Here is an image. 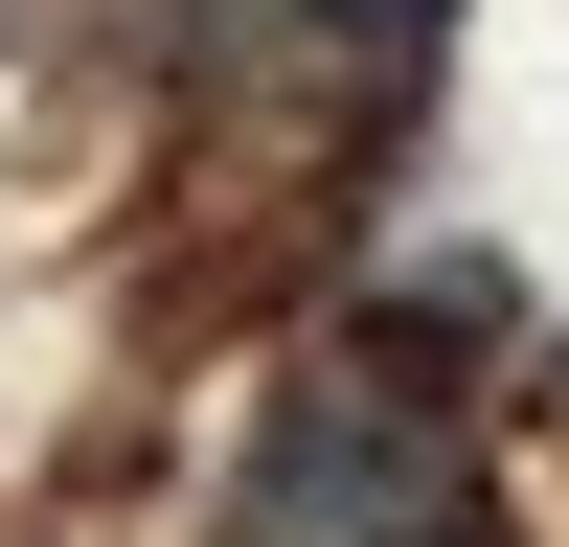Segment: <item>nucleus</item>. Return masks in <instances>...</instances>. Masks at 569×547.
Instances as JSON below:
<instances>
[{
	"mask_svg": "<svg viewBox=\"0 0 569 547\" xmlns=\"http://www.w3.org/2000/svg\"><path fill=\"white\" fill-rule=\"evenodd\" d=\"M547 388H569V342H547Z\"/></svg>",
	"mask_w": 569,
	"mask_h": 547,
	"instance_id": "nucleus-3",
	"label": "nucleus"
},
{
	"mask_svg": "<svg viewBox=\"0 0 569 547\" xmlns=\"http://www.w3.org/2000/svg\"><path fill=\"white\" fill-rule=\"evenodd\" d=\"M297 23H319V46H365V69H410V46L456 23V0H297Z\"/></svg>",
	"mask_w": 569,
	"mask_h": 547,
	"instance_id": "nucleus-2",
	"label": "nucleus"
},
{
	"mask_svg": "<svg viewBox=\"0 0 569 547\" xmlns=\"http://www.w3.org/2000/svg\"><path fill=\"white\" fill-rule=\"evenodd\" d=\"M228 547H501V525H479L456 410H433V388H388V365H342V388H297V410L251 434Z\"/></svg>",
	"mask_w": 569,
	"mask_h": 547,
	"instance_id": "nucleus-1",
	"label": "nucleus"
}]
</instances>
